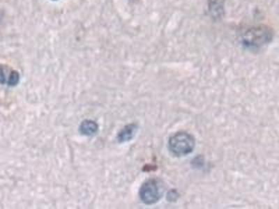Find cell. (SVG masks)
Returning a JSON list of instances; mask_svg holds the SVG:
<instances>
[{"mask_svg":"<svg viewBox=\"0 0 279 209\" xmlns=\"http://www.w3.org/2000/svg\"><path fill=\"white\" fill-rule=\"evenodd\" d=\"M274 38V31L265 24L252 26L241 34L243 46L251 50H258L268 45Z\"/></svg>","mask_w":279,"mask_h":209,"instance_id":"1","label":"cell"},{"mask_svg":"<svg viewBox=\"0 0 279 209\" xmlns=\"http://www.w3.org/2000/svg\"><path fill=\"white\" fill-rule=\"evenodd\" d=\"M195 146V140L192 134L180 131L172 135L169 140L170 151L174 156H186L193 152Z\"/></svg>","mask_w":279,"mask_h":209,"instance_id":"2","label":"cell"},{"mask_svg":"<svg viewBox=\"0 0 279 209\" xmlns=\"http://www.w3.org/2000/svg\"><path fill=\"white\" fill-rule=\"evenodd\" d=\"M164 192V185L159 179H150L140 187L139 197L145 205H154L161 200Z\"/></svg>","mask_w":279,"mask_h":209,"instance_id":"3","label":"cell"},{"mask_svg":"<svg viewBox=\"0 0 279 209\" xmlns=\"http://www.w3.org/2000/svg\"><path fill=\"white\" fill-rule=\"evenodd\" d=\"M21 76L19 72L5 64H0V84L15 86L19 84Z\"/></svg>","mask_w":279,"mask_h":209,"instance_id":"4","label":"cell"},{"mask_svg":"<svg viewBox=\"0 0 279 209\" xmlns=\"http://www.w3.org/2000/svg\"><path fill=\"white\" fill-rule=\"evenodd\" d=\"M137 130H138V126L135 124L126 125L125 128H122L118 133L117 140L120 143L130 141L135 136Z\"/></svg>","mask_w":279,"mask_h":209,"instance_id":"5","label":"cell"},{"mask_svg":"<svg viewBox=\"0 0 279 209\" xmlns=\"http://www.w3.org/2000/svg\"><path fill=\"white\" fill-rule=\"evenodd\" d=\"M209 11L214 19L221 18L224 12L223 0H208Z\"/></svg>","mask_w":279,"mask_h":209,"instance_id":"6","label":"cell"},{"mask_svg":"<svg viewBox=\"0 0 279 209\" xmlns=\"http://www.w3.org/2000/svg\"><path fill=\"white\" fill-rule=\"evenodd\" d=\"M99 125L92 120L83 121L80 125L79 130L81 133L86 136H92L97 133Z\"/></svg>","mask_w":279,"mask_h":209,"instance_id":"7","label":"cell"},{"mask_svg":"<svg viewBox=\"0 0 279 209\" xmlns=\"http://www.w3.org/2000/svg\"></svg>","mask_w":279,"mask_h":209,"instance_id":"8","label":"cell"}]
</instances>
